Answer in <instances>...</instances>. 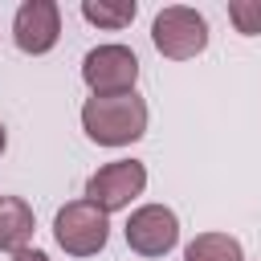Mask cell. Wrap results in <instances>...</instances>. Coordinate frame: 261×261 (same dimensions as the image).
Returning <instances> with one entry per match:
<instances>
[{"instance_id": "obj_1", "label": "cell", "mask_w": 261, "mask_h": 261, "mask_svg": "<svg viewBox=\"0 0 261 261\" xmlns=\"http://www.w3.org/2000/svg\"><path fill=\"white\" fill-rule=\"evenodd\" d=\"M77 122L86 130V139L94 147H110V151H122L130 143H139L151 126V110H147V98L135 90V94H90L77 110Z\"/></svg>"}, {"instance_id": "obj_2", "label": "cell", "mask_w": 261, "mask_h": 261, "mask_svg": "<svg viewBox=\"0 0 261 261\" xmlns=\"http://www.w3.org/2000/svg\"><path fill=\"white\" fill-rule=\"evenodd\" d=\"M208 16L192 4H167L151 20V45L167 61H192L208 49Z\"/></svg>"}, {"instance_id": "obj_3", "label": "cell", "mask_w": 261, "mask_h": 261, "mask_svg": "<svg viewBox=\"0 0 261 261\" xmlns=\"http://www.w3.org/2000/svg\"><path fill=\"white\" fill-rule=\"evenodd\" d=\"M147 163L143 159H110L98 171L86 175L82 200H90L94 208H102L106 216L114 212H130V204L147 192Z\"/></svg>"}, {"instance_id": "obj_4", "label": "cell", "mask_w": 261, "mask_h": 261, "mask_svg": "<svg viewBox=\"0 0 261 261\" xmlns=\"http://www.w3.org/2000/svg\"><path fill=\"white\" fill-rule=\"evenodd\" d=\"M53 241L65 257H98L110 241V216L90 200H69L53 212Z\"/></svg>"}, {"instance_id": "obj_5", "label": "cell", "mask_w": 261, "mask_h": 261, "mask_svg": "<svg viewBox=\"0 0 261 261\" xmlns=\"http://www.w3.org/2000/svg\"><path fill=\"white\" fill-rule=\"evenodd\" d=\"M82 82L98 98H106V94H135V86H139V53L130 45H122V41H102V45L86 49Z\"/></svg>"}, {"instance_id": "obj_6", "label": "cell", "mask_w": 261, "mask_h": 261, "mask_svg": "<svg viewBox=\"0 0 261 261\" xmlns=\"http://www.w3.org/2000/svg\"><path fill=\"white\" fill-rule=\"evenodd\" d=\"M122 237H126V249L139 257H167L179 245V216H175V208H167L159 200L135 204L126 212Z\"/></svg>"}, {"instance_id": "obj_7", "label": "cell", "mask_w": 261, "mask_h": 261, "mask_svg": "<svg viewBox=\"0 0 261 261\" xmlns=\"http://www.w3.org/2000/svg\"><path fill=\"white\" fill-rule=\"evenodd\" d=\"M61 41V4L57 0H24L12 12V45L24 57H45Z\"/></svg>"}, {"instance_id": "obj_8", "label": "cell", "mask_w": 261, "mask_h": 261, "mask_svg": "<svg viewBox=\"0 0 261 261\" xmlns=\"http://www.w3.org/2000/svg\"><path fill=\"white\" fill-rule=\"evenodd\" d=\"M33 232H37V216H33V204L20 200V196H4L0 204V253H20L33 245Z\"/></svg>"}, {"instance_id": "obj_9", "label": "cell", "mask_w": 261, "mask_h": 261, "mask_svg": "<svg viewBox=\"0 0 261 261\" xmlns=\"http://www.w3.org/2000/svg\"><path fill=\"white\" fill-rule=\"evenodd\" d=\"M139 16L135 0H82V20L102 29V33H122Z\"/></svg>"}, {"instance_id": "obj_10", "label": "cell", "mask_w": 261, "mask_h": 261, "mask_svg": "<svg viewBox=\"0 0 261 261\" xmlns=\"http://www.w3.org/2000/svg\"><path fill=\"white\" fill-rule=\"evenodd\" d=\"M184 261H245V249L232 232H196L184 245Z\"/></svg>"}, {"instance_id": "obj_11", "label": "cell", "mask_w": 261, "mask_h": 261, "mask_svg": "<svg viewBox=\"0 0 261 261\" xmlns=\"http://www.w3.org/2000/svg\"><path fill=\"white\" fill-rule=\"evenodd\" d=\"M228 20L241 37H261V0H228Z\"/></svg>"}, {"instance_id": "obj_12", "label": "cell", "mask_w": 261, "mask_h": 261, "mask_svg": "<svg viewBox=\"0 0 261 261\" xmlns=\"http://www.w3.org/2000/svg\"><path fill=\"white\" fill-rule=\"evenodd\" d=\"M12 261H53L45 249H37V245H29V249H20V253H12Z\"/></svg>"}, {"instance_id": "obj_13", "label": "cell", "mask_w": 261, "mask_h": 261, "mask_svg": "<svg viewBox=\"0 0 261 261\" xmlns=\"http://www.w3.org/2000/svg\"><path fill=\"white\" fill-rule=\"evenodd\" d=\"M4 151H8V126L0 122V155H4Z\"/></svg>"}, {"instance_id": "obj_14", "label": "cell", "mask_w": 261, "mask_h": 261, "mask_svg": "<svg viewBox=\"0 0 261 261\" xmlns=\"http://www.w3.org/2000/svg\"><path fill=\"white\" fill-rule=\"evenodd\" d=\"M0 204H4V196H0Z\"/></svg>"}]
</instances>
